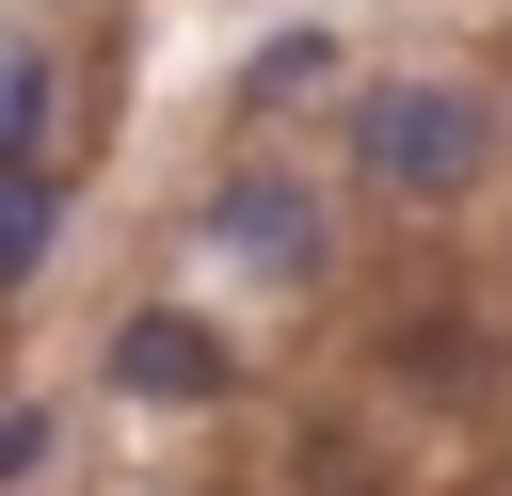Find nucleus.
<instances>
[{"label":"nucleus","mask_w":512,"mask_h":496,"mask_svg":"<svg viewBox=\"0 0 512 496\" xmlns=\"http://www.w3.org/2000/svg\"><path fill=\"white\" fill-rule=\"evenodd\" d=\"M352 176H368L384 208H448V192L496 176V112H480L464 80H368V96H352Z\"/></svg>","instance_id":"obj_1"},{"label":"nucleus","mask_w":512,"mask_h":496,"mask_svg":"<svg viewBox=\"0 0 512 496\" xmlns=\"http://www.w3.org/2000/svg\"><path fill=\"white\" fill-rule=\"evenodd\" d=\"M192 256H224L240 288H304V272L336 256V208H320V176H288V160H224V176L192 192Z\"/></svg>","instance_id":"obj_2"},{"label":"nucleus","mask_w":512,"mask_h":496,"mask_svg":"<svg viewBox=\"0 0 512 496\" xmlns=\"http://www.w3.org/2000/svg\"><path fill=\"white\" fill-rule=\"evenodd\" d=\"M32 464H48V400H16V416H0V480H32Z\"/></svg>","instance_id":"obj_7"},{"label":"nucleus","mask_w":512,"mask_h":496,"mask_svg":"<svg viewBox=\"0 0 512 496\" xmlns=\"http://www.w3.org/2000/svg\"><path fill=\"white\" fill-rule=\"evenodd\" d=\"M352 80V48L336 32H272L256 64H240V128H272V112H304V96H336Z\"/></svg>","instance_id":"obj_4"},{"label":"nucleus","mask_w":512,"mask_h":496,"mask_svg":"<svg viewBox=\"0 0 512 496\" xmlns=\"http://www.w3.org/2000/svg\"><path fill=\"white\" fill-rule=\"evenodd\" d=\"M112 384H128V400H208V384H224V336H208L192 304H144V320H112Z\"/></svg>","instance_id":"obj_3"},{"label":"nucleus","mask_w":512,"mask_h":496,"mask_svg":"<svg viewBox=\"0 0 512 496\" xmlns=\"http://www.w3.org/2000/svg\"><path fill=\"white\" fill-rule=\"evenodd\" d=\"M48 96H64V64H48V48H0V160H32Z\"/></svg>","instance_id":"obj_6"},{"label":"nucleus","mask_w":512,"mask_h":496,"mask_svg":"<svg viewBox=\"0 0 512 496\" xmlns=\"http://www.w3.org/2000/svg\"><path fill=\"white\" fill-rule=\"evenodd\" d=\"M48 240H64V176L0 160V288H32V272H48Z\"/></svg>","instance_id":"obj_5"}]
</instances>
